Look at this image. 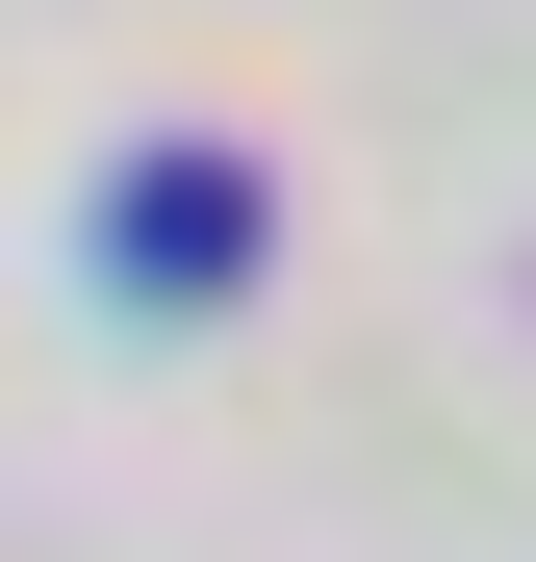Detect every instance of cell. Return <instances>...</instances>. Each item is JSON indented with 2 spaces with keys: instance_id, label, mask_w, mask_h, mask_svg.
<instances>
[{
  "instance_id": "obj_1",
  "label": "cell",
  "mask_w": 536,
  "mask_h": 562,
  "mask_svg": "<svg viewBox=\"0 0 536 562\" xmlns=\"http://www.w3.org/2000/svg\"><path fill=\"white\" fill-rule=\"evenodd\" d=\"M255 231H282V205H255V154H230V128H153V154L103 179V281H179V307H230Z\"/></svg>"
}]
</instances>
